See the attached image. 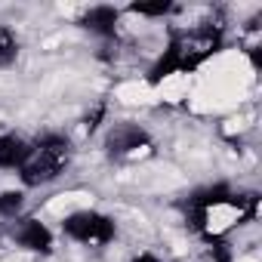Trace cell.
Wrapping results in <instances>:
<instances>
[{
  "instance_id": "1",
  "label": "cell",
  "mask_w": 262,
  "mask_h": 262,
  "mask_svg": "<svg viewBox=\"0 0 262 262\" xmlns=\"http://www.w3.org/2000/svg\"><path fill=\"white\" fill-rule=\"evenodd\" d=\"M68 139L59 136V133H50V136H40L34 145H31V155L28 161L19 167V176L25 185H43V182H53L62 167L68 164Z\"/></svg>"
},
{
  "instance_id": "2",
  "label": "cell",
  "mask_w": 262,
  "mask_h": 262,
  "mask_svg": "<svg viewBox=\"0 0 262 262\" xmlns=\"http://www.w3.org/2000/svg\"><path fill=\"white\" fill-rule=\"evenodd\" d=\"M62 231L74 241H83V244H108L114 237V222L102 213H93V210H77L71 216H65L62 222Z\"/></svg>"
},
{
  "instance_id": "3",
  "label": "cell",
  "mask_w": 262,
  "mask_h": 262,
  "mask_svg": "<svg viewBox=\"0 0 262 262\" xmlns=\"http://www.w3.org/2000/svg\"><path fill=\"white\" fill-rule=\"evenodd\" d=\"M105 145H108L111 155H129V151L148 145V133H145L142 126H136V123H117L108 133Z\"/></svg>"
},
{
  "instance_id": "4",
  "label": "cell",
  "mask_w": 262,
  "mask_h": 262,
  "mask_svg": "<svg viewBox=\"0 0 262 262\" xmlns=\"http://www.w3.org/2000/svg\"><path fill=\"white\" fill-rule=\"evenodd\" d=\"M16 241H19L25 250H31V253H50V247H53L50 228H47L43 222H37V219H25V222L16 228Z\"/></svg>"
},
{
  "instance_id": "5",
  "label": "cell",
  "mask_w": 262,
  "mask_h": 262,
  "mask_svg": "<svg viewBox=\"0 0 262 262\" xmlns=\"http://www.w3.org/2000/svg\"><path fill=\"white\" fill-rule=\"evenodd\" d=\"M176 71H182V50H179L176 37H170V47L164 50V56H161V59L155 62V68L148 71V83L158 86L164 77H170V74H176Z\"/></svg>"
},
{
  "instance_id": "6",
  "label": "cell",
  "mask_w": 262,
  "mask_h": 262,
  "mask_svg": "<svg viewBox=\"0 0 262 262\" xmlns=\"http://www.w3.org/2000/svg\"><path fill=\"white\" fill-rule=\"evenodd\" d=\"M117 19H120V13H117L114 7H93V10L83 16V28H90V31H96V34H102V37H114Z\"/></svg>"
},
{
  "instance_id": "7",
  "label": "cell",
  "mask_w": 262,
  "mask_h": 262,
  "mask_svg": "<svg viewBox=\"0 0 262 262\" xmlns=\"http://www.w3.org/2000/svg\"><path fill=\"white\" fill-rule=\"evenodd\" d=\"M31 155V145L16 136H0V167H22Z\"/></svg>"
},
{
  "instance_id": "8",
  "label": "cell",
  "mask_w": 262,
  "mask_h": 262,
  "mask_svg": "<svg viewBox=\"0 0 262 262\" xmlns=\"http://www.w3.org/2000/svg\"><path fill=\"white\" fill-rule=\"evenodd\" d=\"M228 201H231V188H228L225 182H216V185H210V188L194 191V194L188 198V207H198V210H207V213H210V207L228 204Z\"/></svg>"
},
{
  "instance_id": "9",
  "label": "cell",
  "mask_w": 262,
  "mask_h": 262,
  "mask_svg": "<svg viewBox=\"0 0 262 262\" xmlns=\"http://www.w3.org/2000/svg\"><path fill=\"white\" fill-rule=\"evenodd\" d=\"M16 53H19V43L13 37V31L7 25H0V68H7L16 62Z\"/></svg>"
},
{
  "instance_id": "10",
  "label": "cell",
  "mask_w": 262,
  "mask_h": 262,
  "mask_svg": "<svg viewBox=\"0 0 262 262\" xmlns=\"http://www.w3.org/2000/svg\"><path fill=\"white\" fill-rule=\"evenodd\" d=\"M173 10V4L167 0H158V4H129V13H139V16H167Z\"/></svg>"
},
{
  "instance_id": "11",
  "label": "cell",
  "mask_w": 262,
  "mask_h": 262,
  "mask_svg": "<svg viewBox=\"0 0 262 262\" xmlns=\"http://www.w3.org/2000/svg\"><path fill=\"white\" fill-rule=\"evenodd\" d=\"M22 210V191H4L0 194V213L4 216H16Z\"/></svg>"
},
{
  "instance_id": "12",
  "label": "cell",
  "mask_w": 262,
  "mask_h": 262,
  "mask_svg": "<svg viewBox=\"0 0 262 262\" xmlns=\"http://www.w3.org/2000/svg\"><path fill=\"white\" fill-rule=\"evenodd\" d=\"M210 253H213V259L216 262H231V247L225 244V241H219V237H210Z\"/></svg>"
},
{
  "instance_id": "13",
  "label": "cell",
  "mask_w": 262,
  "mask_h": 262,
  "mask_svg": "<svg viewBox=\"0 0 262 262\" xmlns=\"http://www.w3.org/2000/svg\"><path fill=\"white\" fill-rule=\"evenodd\" d=\"M102 117H105V105H99V108H96V111L86 117V129H90V133H93L96 126H99V120H102Z\"/></svg>"
},
{
  "instance_id": "14",
  "label": "cell",
  "mask_w": 262,
  "mask_h": 262,
  "mask_svg": "<svg viewBox=\"0 0 262 262\" xmlns=\"http://www.w3.org/2000/svg\"><path fill=\"white\" fill-rule=\"evenodd\" d=\"M133 262H161V259H158V256H151V253H142V256H139V259H133Z\"/></svg>"
}]
</instances>
